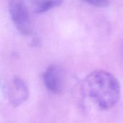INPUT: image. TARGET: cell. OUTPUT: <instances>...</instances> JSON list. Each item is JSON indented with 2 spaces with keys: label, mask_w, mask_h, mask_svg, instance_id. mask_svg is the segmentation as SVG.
Masks as SVG:
<instances>
[{
  "label": "cell",
  "mask_w": 123,
  "mask_h": 123,
  "mask_svg": "<svg viewBox=\"0 0 123 123\" xmlns=\"http://www.w3.org/2000/svg\"><path fill=\"white\" fill-rule=\"evenodd\" d=\"M84 89L87 97L102 110L115 107L120 96L117 79L110 72L103 70L89 74L84 81Z\"/></svg>",
  "instance_id": "1"
},
{
  "label": "cell",
  "mask_w": 123,
  "mask_h": 123,
  "mask_svg": "<svg viewBox=\"0 0 123 123\" xmlns=\"http://www.w3.org/2000/svg\"><path fill=\"white\" fill-rule=\"evenodd\" d=\"M9 12L17 30L24 35L32 33V25L26 6L22 0H9Z\"/></svg>",
  "instance_id": "2"
},
{
  "label": "cell",
  "mask_w": 123,
  "mask_h": 123,
  "mask_svg": "<svg viewBox=\"0 0 123 123\" xmlns=\"http://www.w3.org/2000/svg\"><path fill=\"white\" fill-rule=\"evenodd\" d=\"M29 90L26 83L19 76L14 77L8 88L9 101L13 107H18L28 98Z\"/></svg>",
  "instance_id": "3"
},
{
  "label": "cell",
  "mask_w": 123,
  "mask_h": 123,
  "mask_svg": "<svg viewBox=\"0 0 123 123\" xmlns=\"http://www.w3.org/2000/svg\"><path fill=\"white\" fill-rule=\"evenodd\" d=\"M43 82L50 92L58 94L63 88V75L59 67L55 65L49 66L43 74Z\"/></svg>",
  "instance_id": "4"
},
{
  "label": "cell",
  "mask_w": 123,
  "mask_h": 123,
  "mask_svg": "<svg viewBox=\"0 0 123 123\" xmlns=\"http://www.w3.org/2000/svg\"><path fill=\"white\" fill-rule=\"evenodd\" d=\"M61 2V0H45L38 5H37L36 7V12L37 13H42L45 12L51 8H53L58 5H59Z\"/></svg>",
  "instance_id": "5"
},
{
  "label": "cell",
  "mask_w": 123,
  "mask_h": 123,
  "mask_svg": "<svg viewBox=\"0 0 123 123\" xmlns=\"http://www.w3.org/2000/svg\"><path fill=\"white\" fill-rule=\"evenodd\" d=\"M86 3H88L92 6L97 7H105L109 4L108 0H83Z\"/></svg>",
  "instance_id": "6"
},
{
  "label": "cell",
  "mask_w": 123,
  "mask_h": 123,
  "mask_svg": "<svg viewBox=\"0 0 123 123\" xmlns=\"http://www.w3.org/2000/svg\"></svg>",
  "instance_id": "7"
}]
</instances>
